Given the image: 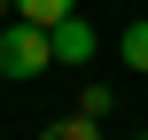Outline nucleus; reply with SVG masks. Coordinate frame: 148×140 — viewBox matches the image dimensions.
Returning <instances> with one entry per match:
<instances>
[{
	"instance_id": "1",
	"label": "nucleus",
	"mask_w": 148,
	"mask_h": 140,
	"mask_svg": "<svg viewBox=\"0 0 148 140\" xmlns=\"http://www.w3.org/2000/svg\"><path fill=\"white\" fill-rule=\"evenodd\" d=\"M55 62V47H47V23H0V78H39Z\"/></svg>"
},
{
	"instance_id": "2",
	"label": "nucleus",
	"mask_w": 148,
	"mask_h": 140,
	"mask_svg": "<svg viewBox=\"0 0 148 140\" xmlns=\"http://www.w3.org/2000/svg\"><path fill=\"white\" fill-rule=\"evenodd\" d=\"M47 47H55V62H94L101 55V39H94V23H78V16H62V23H47Z\"/></svg>"
},
{
	"instance_id": "3",
	"label": "nucleus",
	"mask_w": 148,
	"mask_h": 140,
	"mask_svg": "<svg viewBox=\"0 0 148 140\" xmlns=\"http://www.w3.org/2000/svg\"><path fill=\"white\" fill-rule=\"evenodd\" d=\"M117 55H125V70H148V16H133V23H125Z\"/></svg>"
},
{
	"instance_id": "4",
	"label": "nucleus",
	"mask_w": 148,
	"mask_h": 140,
	"mask_svg": "<svg viewBox=\"0 0 148 140\" xmlns=\"http://www.w3.org/2000/svg\"><path fill=\"white\" fill-rule=\"evenodd\" d=\"M16 16L23 23H62V16H78V0H16Z\"/></svg>"
},
{
	"instance_id": "5",
	"label": "nucleus",
	"mask_w": 148,
	"mask_h": 140,
	"mask_svg": "<svg viewBox=\"0 0 148 140\" xmlns=\"http://www.w3.org/2000/svg\"><path fill=\"white\" fill-rule=\"evenodd\" d=\"M39 140H94V117L78 109V117H62V125H47V132H39Z\"/></svg>"
},
{
	"instance_id": "6",
	"label": "nucleus",
	"mask_w": 148,
	"mask_h": 140,
	"mask_svg": "<svg viewBox=\"0 0 148 140\" xmlns=\"http://www.w3.org/2000/svg\"><path fill=\"white\" fill-rule=\"evenodd\" d=\"M8 8H16V0H0V23H8Z\"/></svg>"
}]
</instances>
